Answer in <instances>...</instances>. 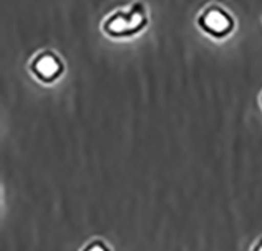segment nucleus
I'll return each instance as SVG.
<instances>
[{"instance_id":"nucleus-1","label":"nucleus","mask_w":262,"mask_h":251,"mask_svg":"<svg viewBox=\"0 0 262 251\" xmlns=\"http://www.w3.org/2000/svg\"><path fill=\"white\" fill-rule=\"evenodd\" d=\"M146 22V16L143 13V10H130L129 13H115L107 22H105V30L108 35H132L137 30L143 27V24Z\"/></svg>"},{"instance_id":"nucleus-2","label":"nucleus","mask_w":262,"mask_h":251,"mask_svg":"<svg viewBox=\"0 0 262 251\" xmlns=\"http://www.w3.org/2000/svg\"><path fill=\"white\" fill-rule=\"evenodd\" d=\"M200 26L212 36H225L231 32L234 22L223 8L210 7L200 16Z\"/></svg>"},{"instance_id":"nucleus-3","label":"nucleus","mask_w":262,"mask_h":251,"mask_svg":"<svg viewBox=\"0 0 262 251\" xmlns=\"http://www.w3.org/2000/svg\"><path fill=\"white\" fill-rule=\"evenodd\" d=\"M63 66L58 60V57H55L51 52H44L41 55H38L32 64V71L33 74L41 79L42 82H52L54 79H57L61 74Z\"/></svg>"},{"instance_id":"nucleus-4","label":"nucleus","mask_w":262,"mask_h":251,"mask_svg":"<svg viewBox=\"0 0 262 251\" xmlns=\"http://www.w3.org/2000/svg\"><path fill=\"white\" fill-rule=\"evenodd\" d=\"M83 251H108V248L102 242H93Z\"/></svg>"},{"instance_id":"nucleus-5","label":"nucleus","mask_w":262,"mask_h":251,"mask_svg":"<svg viewBox=\"0 0 262 251\" xmlns=\"http://www.w3.org/2000/svg\"><path fill=\"white\" fill-rule=\"evenodd\" d=\"M253 251H262V240H259L256 245H254V249Z\"/></svg>"}]
</instances>
